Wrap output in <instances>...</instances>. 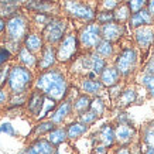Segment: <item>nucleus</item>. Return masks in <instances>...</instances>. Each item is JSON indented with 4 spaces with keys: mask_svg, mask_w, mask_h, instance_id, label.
Returning <instances> with one entry per match:
<instances>
[{
    "mask_svg": "<svg viewBox=\"0 0 154 154\" xmlns=\"http://www.w3.org/2000/svg\"><path fill=\"white\" fill-rule=\"evenodd\" d=\"M34 86L40 92L54 99V100H62L68 95V81L64 72L58 68H50L47 71L40 72L37 79L34 81Z\"/></svg>",
    "mask_w": 154,
    "mask_h": 154,
    "instance_id": "nucleus-1",
    "label": "nucleus"
},
{
    "mask_svg": "<svg viewBox=\"0 0 154 154\" xmlns=\"http://www.w3.org/2000/svg\"><path fill=\"white\" fill-rule=\"evenodd\" d=\"M34 84L33 71L21 64H14L10 66L9 76H7V88L10 94H28V89Z\"/></svg>",
    "mask_w": 154,
    "mask_h": 154,
    "instance_id": "nucleus-2",
    "label": "nucleus"
},
{
    "mask_svg": "<svg viewBox=\"0 0 154 154\" xmlns=\"http://www.w3.org/2000/svg\"><path fill=\"white\" fill-rule=\"evenodd\" d=\"M139 64V51L131 45L123 47L120 51L115 55V64L116 69L119 71L122 78H129L134 74Z\"/></svg>",
    "mask_w": 154,
    "mask_h": 154,
    "instance_id": "nucleus-3",
    "label": "nucleus"
},
{
    "mask_svg": "<svg viewBox=\"0 0 154 154\" xmlns=\"http://www.w3.org/2000/svg\"><path fill=\"white\" fill-rule=\"evenodd\" d=\"M30 33V20L21 13L14 14L6 21V34L7 40L13 42H23L26 35Z\"/></svg>",
    "mask_w": 154,
    "mask_h": 154,
    "instance_id": "nucleus-4",
    "label": "nucleus"
},
{
    "mask_svg": "<svg viewBox=\"0 0 154 154\" xmlns=\"http://www.w3.org/2000/svg\"><path fill=\"white\" fill-rule=\"evenodd\" d=\"M66 30H68V21L65 19H62V17H52L44 26L41 35L44 38L45 44L57 45L66 34Z\"/></svg>",
    "mask_w": 154,
    "mask_h": 154,
    "instance_id": "nucleus-5",
    "label": "nucleus"
},
{
    "mask_svg": "<svg viewBox=\"0 0 154 154\" xmlns=\"http://www.w3.org/2000/svg\"><path fill=\"white\" fill-rule=\"evenodd\" d=\"M57 45H58L55 48L57 62H62V64L72 61L79 51V41L75 33H66Z\"/></svg>",
    "mask_w": 154,
    "mask_h": 154,
    "instance_id": "nucleus-6",
    "label": "nucleus"
},
{
    "mask_svg": "<svg viewBox=\"0 0 154 154\" xmlns=\"http://www.w3.org/2000/svg\"><path fill=\"white\" fill-rule=\"evenodd\" d=\"M76 37L79 41V47H82L85 51H92L96 47V44L102 40L100 24H98L96 21H89L81 28Z\"/></svg>",
    "mask_w": 154,
    "mask_h": 154,
    "instance_id": "nucleus-7",
    "label": "nucleus"
},
{
    "mask_svg": "<svg viewBox=\"0 0 154 154\" xmlns=\"http://www.w3.org/2000/svg\"><path fill=\"white\" fill-rule=\"evenodd\" d=\"M64 9L71 17L82 21H95V11L91 6H88L86 3H82L81 0H65L64 3Z\"/></svg>",
    "mask_w": 154,
    "mask_h": 154,
    "instance_id": "nucleus-8",
    "label": "nucleus"
},
{
    "mask_svg": "<svg viewBox=\"0 0 154 154\" xmlns=\"http://www.w3.org/2000/svg\"><path fill=\"white\" fill-rule=\"evenodd\" d=\"M134 41L141 51L154 47V26H141L134 28Z\"/></svg>",
    "mask_w": 154,
    "mask_h": 154,
    "instance_id": "nucleus-9",
    "label": "nucleus"
},
{
    "mask_svg": "<svg viewBox=\"0 0 154 154\" xmlns=\"http://www.w3.org/2000/svg\"><path fill=\"white\" fill-rule=\"evenodd\" d=\"M125 34H126V26L125 24L110 21V23L100 26V35H102V38L110 42L120 41Z\"/></svg>",
    "mask_w": 154,
    "mask_h": 154,
    "instance_id": "nucleus-10",
    "label": "nucleus"
},
{
    "mask_svg": "<svg viewBox=\"0 0 154 154\" xmlns=\"http://www.w3.org/2000/svg\"><path fill=\"white\" fill-rule=\"evenodd\" d=\"M57 64V52H55V47L51 44H44L42 50L40 51V57L37 60V68L40 72L42 71H47L50 68H54V65Z\"/></svg>",
    "mask_w": 154,
    "mask_h": 154,
    "instance_id": "nucleus-11",
    "label": "nucleus"
},
{
    "mask_svg": "<svg viewBox=\"0 0 154 154\" xmlns=\"http://www.w3.org/2000/svg\"><path fill=\"white\" fill-rule=\"evenodd\" d=\"M137 130L130 123H116L115 127V140L119 144H131L134 141Z\"/></svg>",
    "mask_w": 154,
    "mask_h": 154,
    "instance_id": "nucleus-12",
    "label": "nucleus"
},
{
    "mask_svg": "<svg viewBox=\"0 0 154 154\" xmlns=\"http://www.w3.org/2000/svg\"><path fill=\"white\" fill-rule=\"evenodd\" d=\"M44 100H45V95L40 92L38 89H34L31 94L27 96V112L30 116L34 119H38L41 115L42 106H44Z\"/></svg>",
    "mask_w": 154,
    "mask_h": 154,
    "instance_id": "nucleus-13",
    "label": "nucleus"
},
{
    "mask_svg": "<svg viewBox=\"0 0 154 154\" xmlns=\"http://www.w3.org/2000/svg\"><path fill=\"white\" fill-rule=\"evenodd\" d=\"M71 113H72V100L65 98V99H62L60 105L55 106V109L52 110L50 120H51L55 126L57 125H62V123L71 116Z\"/></svg>",
    "mask_w": 154,
    "mask_h": 154,
    "instance_id": "nucleus-14",
    "label": "nucleus"
},
{
    "mask_svg": "<svg viewBox=\"0 0 154 154\" xmlns=\"http://www.w3.org/2000/svg\"><path fill=\"white\" fill-rule=\"evenodd\" d=\"M55 146L51 144L47 139H37L30 146H27L24 150L20 151V154H54Z\"/></svg>",
    "mask_w": 154,
    "mask_h": 154,
    "instance_id": "nucleus-15",
    "label": "nucleus"
},
{
    "mask_svg": "<svg viewBox=\"0 0 154 154\" xmlns=\"http://www.w3.org/2000/svg\"><path fill=\"white\" fill-rule=\"evenodd\" d=\"M95 140L99 141L100 144L106 146L107 149H110L116 140H115V127L110 123H105L99 127V130L95 134Z\"/></svg>",
    "mask_w": 154,
    "mask_h": 154,
    "instance_id": "nucleus-16",
    "label": "nucleus"
},
{
    "mask_svg": "<svg viewBox=\"0 0 154 154\" xmlns=\"http://www.w3.org/2000/svg\"><path fill=\"white\" fill-rule=\"evenodd\" d=\"M137 91H136L134 86H127V88H123L120 91V94L115 99L116 102V107L119 109H126L129 107L130 105L137 102Z\"/></svg>",
    "mask_w": 154,
    "mask_h": 154,
    "instance_id": "nucleus-17",
    "label": "nucleus"
},
{
    "mask_svg": "<svg viewBox=\"0 0 154 154\" xmlns=\"http://www.w3.org/2000/svg\"><path fill=\"white\" fill-rule=\"evenodd\" d=\"M120 79H122V76L115 65H106L103 68L102 72L99 74V81L103 84L105 88H110L113 85L119 84Z\"/></svg>",
    "mask_w": 154,
    "mask_h": 154,
    "instance_id": "nucleus-18",
    "label": "nucleus"
},
{
    "mask_svg": "<svg viewBox=\"0 0 154 154\" xmlns=\"http://www.w3.org/2000/svg\"><path fill=\"white\" fill-rule=\"evenodd\" d=\"M81 89H82L84 94L89 95V96H100L105 86L98 78H94V79L84 78L81 81Z\"/></svg>",
    "mask_w": 154,
    "mask_h": 154,
    "instance_id": "nucleus-19",
    "label": "nucleus"
},
{
    "mask_svg": "<svg viewBox=\"0 0 154 154\" xmlns=\"http://www.w3.org/2000/svg\"><path fill=\"white\" fill-rule=\"evenodd\" d=\"M127 23H129V26L131 28H137V27H141V26H153L154 19L150 16L147 9H143L140 11L131 13Z\"/></svg>",
    "mask_w": 154,
    "mask_h": 154,
    "instance_id": "nucleus-20",
    "label": "nucleus"
},
{
    "mask_svg": "<svg viewBox=\"0 0 154 154\" xmlns=\"http://www.w3.org/2000/svg\"><path fill=\"white\" fill-rule=\"evenodd\" d=\"M44 44H45L44 38L40 33H28L23 40V47H26L28 51H31L35 55L42 50Z\"/></svg>",
    "mask_w": 154,
    "mask_h": 154,
    "instance_id": "nucleus-21",
    "label": "nucleus"
},
{
    "mask_svg": "<svg viewBox=\"0 0 154 154\" xmlns=\"http://www.w3.org/2000/svg\"><path fill=\"white\" fill-rule=\"evenodd\" d=\"M65 130H66V139L68 140H78L84 134L88 133L89 126L81 123L79 120H75V122H71L69 125L65 127Z\"/></svg>",
    "mask_w": 154,
    "mask_h": 154,
    "instance_id": "nucleus-22",
    "label": "nucleus"
},
{
    "mask_svg": "<svg viewBox=\"0 0 154 154\" xmlns=\"http://www.w3.org/2000/svg\"><path fill=\"white\" fill-rule=\"evenodd\" d=\"M27 9L33 13H45L50 14L52 10L55 9V5L51 0H28L27 2Z\"/></svg>",
    "mask_w": 154,
    "mask_h": 154,
    "instance_id": "nucleus-23",
    "label": "nucleus"
},
{
    "mask_svg": "<svg viewBox=\"0 0 154 154\" xmlns=\"http://www.w3.org/2000/svg\"><path fill=\"white\" fill-rule=\"evenodd\" d=\"M37 60L38 57L35 54H33L31 51H28L26 47H20L19 51H17V61H19V64L21 65L27 66V68H35L37 65Z\"/></svg>",
    "mask_w": 154,
    "mask_h": 154,
    "instance_id": "nucleus-24",
    "label": "nucleus"
},
{
    "mask_svg": "<svg viewBox=\"0 0 154 154\" xmlns=\"http://www.w3.org/2000/svg\"><path fill=\"white\" fill-rule=\"evenodd\" d=\"M95 52L98 54V55H100L102 58H105V60H109V58H112V57L116 55V50H115V44L110 41H107V40H100V41L96 44V47L94 48Z\"/></svg>",
    "mask_w": 154,
    "mask_h": 154,
    "instance_id": "nucleus-25",
    "label": "nucleus"
},
{
    "mask_svg": "<svg viewBox=\"0 0 154 154\" xmlns=\"http://www.w3.org/2000/svg\"><path fill=\"white\" fill-rule=\"evenodd\" d=\"M91 96L86 94H82V95H78L76 98L72 100V112H75L76 115L88 110L89 106H91Z\"/></svg>",
    "mask_w": 154,
    "mask_h": 154,
    "instance_id": "nucleus-26",
    "label": "nucleus"
},
{
    "mask_svg": "<svg viewBox=\"0 0 154 154\" xmlns=\"http://www.w3.org/2000/svg\"><path fill=\"white\" fill-rule=\"evenodd\" d=\"M47 140L51 143V144H54L57 147V146L62 144V143H65L68 139H66V130L65 127H54L50 133H47Z\"/></svg>",
    "mask_w": 154,
    "mask_h": 154,
    "instance_id": "nucleus-27",
    "label": "nucleus"
},
{
    "mask_svg": "<svg viewBox=\"0 0 154 154\" xmlns=\"http://www.w3.org/2000/svg\"><path fill=\"white\" fill-rule=\"evenodd\" d=\"M130 9L127 7V5H119L115 9V11H113V21H116V23H120V24H125L129 21V19H130Z\"/></svg>",
    "mask_w": 154,
    "mask_h": 154,
    "instance_id": "nucleus-28",
    "label": "nucleus"
},
{
    "mask_svg": "<svg viewBox=\"0 0 154 154\" xmlns=\"http://www.w3.org/2000/svg\"><path fill=\"white\" fill-rule=\"evenodd\" d=\"M17 13H19V3L16 0L9 2V3H0V17L2 19H10Z\"/></svg>",
    "mask_w": 154,
    "mask_h": 154,
    "instance_id": "nucleus-29",
    "label": "nucleus"
},
{
    "mask_svg": "<svg viewBox=\"0 0 154 154\" xmlns=\"http://www.w3.org/2000/svg\"><path fill=\"white\" fill-rule=\"evenodd\" d=\"M141 140L147 147H154V120L149 122L141 130Z\"/></svg>",
    "mask_w": 154,
    "mask_h": 154,
    "instance_id": "nucleus-30",
    "label": "nucleus"
},
{
    "mask_svg": "<svg viewBox=\"0 0 154 154\" xmlns=\"http://www.w3.org/2000/svg\"><path fill=\"white\" fill-rule=\"evenodd\" d=\"M89 109L98 117L103 116L105 112H106V103H105L102 96H94V98L91 99V106H89Z\"/></svg>",
    "mask_w": 154,
    "mask_h": 154,
    "instance_id": "nucleus-31",
    "label": "nucleus"
},
{
    "mask_svg": "<svg viewBox=\"0 0 154 154\" xmlns=\"http://www.w3.org/2000/svg\"><path fill=\"white\" fill-rule=\"evenodd\" d=\"M54 127H55V125H54L50 119H48V120H44V119H42L40 123L35 125V127L33 129V133H31V134L33 136H44V134H47V133H50Z\"/></svg>",
    "mask_w": 154,
    "mask_h": 154,
    "instance_id": "nucleus-32",
    "label": "nucleus"
},
{
    "mask_svg": "<svg viewBox=\"0 0 154 154\" xmlns=\"http://www.w3.org/2000/svg\"><path fill=\"white\" fill-rule=\"evenodd\" d=\"M141 85L149 92L150 98L154 99V74H143L141 75Z\"/></svg>",
    "mask_w": 154,
    "mask_h": 154,
    "instance_id": "nucleus-33",
    "label": "nucleus"
},
{
    "mask_svg": "<svg viewBox=\"0 0 154 154\" xmlns=\"http://www.w3.org/2000/svg\"><path fill=\"white\" fill-rule=\"evenodd\" d=\"M55 106H57V100H54V99L45 96V100H44V106H42L41 115H40V117H38L37 120H42V119H45V117H47L48 115L55 109Z\"/></svg>",
    "mask_w": 154,
    "mask_h": 154,
    "instance_id": "nucleus-34",
    "label": "nucleus"
},
{
    "mask_svg": "<svg viewBox=\"0 0 154 154\" xmlns=\"http://www.w3.org/2000/svg\"><path fill=\"white\" fill-rule=\"evenodd\" d=\"M99 117L95 115L91 109H88V110H85V112L79 113L78 115V120L81 122V123H84V125H86V126H91V125H94L95 122L98 120Z\"/></svg>",
    "mask_w": 154,
    "mask_h": 154,
    "instance_id": "nucleus-35",
    "label": "nucleus"
},
{
    "mask_svg": "<svg viewBox=\"0 0 154 154\" xmlns=\"http://www.w3.org/2000/svg\"><path fill=\"white\" fill-rule=\"evenodd\" d=\"M95 21L98 24H106L113 21V11H107V10H100L99 13L95 14Z\"/></svg>",
    "mask_w": 154,
    "mask_h": 154,
    "instance_id": "nucleus-36",
    "label": "nucleus"
},
{
    "mask_svg": "<svg viewBox=\"0 0 154 154\" xmlns=\"http://www.w3.org/2000/svg\"><path fill=\"white\" fill-rule=\"evenodd\" d=\"M27 94H17V95H11L9 98V102L10 103V106L11 107H20V106H23L24 103L27 102Z\"/></svg>",
    "mask_w": 154,
    "mask_h": 154,
    "instance_id": "nucleus-37",
    "label": "nucleus"
},
{
    "mask_svg": "<svg viewBox=\"0 0 154 154\" xmlns=\"http://www.w3.org/2000/svg\"><path fill=\"white\" fill-rule=\"evenodd\" d=\"M127 7L130 9L131 13H136V11H140V10L146 9L147 6V0H127Z\"/></svg>",
    "mask_w": 154,
    "mask_h": 154,
    "instance_id": "nucleus-38",
    "label": "nucleus"
},
{
    "mask_svg": "<svg viewBox=\"0 0 154 154\" xmlns=\"http://www.w3.org/2000/svg\"><path fill=\"white\" fill-rule=\"evenodd\" d=\"M51 19H52V16L45 14V13H34V16H33L34 23L38 24V26H42V27H44V26H45Z\"/></svg>",
    "mask_w": 154,
    "mask_h": 154,
    "instance_id": "nucleus-39",
    "label": "nucleus"
},
{
    "mask_svg": "<svg viewBox=\"0 0 154 154\" xmlns=\"http://www.w3.org/2000/svg\"><path fill=\"white\" fill-rule=\"evenodd\" d=\"M119 5H120V0H100L102 10H107V11H113Z\"/></svg>",
    "mask_w": 154,
    "mask_h": 154,
    "instance_id": "nucleus-40",
    "label": "nucleus"
},
{
    "mask_svg": "<svg viewBox=\"0 0 154 154\" xmlns=\"http://www.w3.org/2000/svg\"><path fill=\"white\" fill-rule=\"evenodd\" d=\"M11 52L7 50V48L3 45V47H0V68L2 66H5L7 62H9L10 60H11Z\"/></svg>",
    "mask_w": 154,
    "mask_h": 154,
    "instance_id": "nucleus-41",
    "label": "nucleus"
},
{
    "mask_svg": "<svg viewBox=\"0 0 154 154\" xmlns=\"http://www.w3.org/2000/svg\"><path fill=\"white\" fill-rule=\"evenodd\" d=\"M0 133H5V134H9V136H17V130L14 129V126L9 122L6 123H2L0 125Z\"/></svg>",
    "mask_w": 154,
    "mask_h": 154,
    "instance_id": "nucleus-42",
    "label": "nucleus"
},
{
    "mask_svg": "<svg viewBox=\"0 0 154 154\" xmlns=\"http://www.w3.org/2000/svg\"><path fill=\"white\" fill-rule=\"evenodd\" d=\"M10 66H2L0 68V86L5 88V85L7 84V76H9Z\"/></svg>",
    "mask_w": 154,
    "mask_h": 154,
    "instance_id": "nucleus-43",
    "label": "nucleus"
},
{
    "mask_svg": "<svg viewBox=\"0 0 154 154\" xmlns=\"http://www.w3.org/2000/svg\"><path fill=\"white\" fill-rule=\"evenodd\" d=\"M54 154H72V147L66 144V141H65V143H62V144L57 146L55 153Z\"/></svg>",
    "mask_w": 154,
    "mask_h": 154,
    "instance_id": "nucleus-44",
    "label": "nucleus"
},
{
    "mask_svg": "<svg viewBox=\"0 0 154 154\" xmlns=\"http://www.w3.org/2000/svg\"><path fill=\"white\" fill-rule=\"evenodd\" d=\"M113 154H131V150H130V144H119Z\"/></svg>",
    "mask_w": 154,
    "mask_h": 154,
    "instance_id": "nucleus-45",
    "label": "nucleus"
},
{
    "mask_svg": "<svg viewBox=\"0 0 154 154\" xmlns=\"http://www.w3.org/2000/svg\"><path fill=\"white\" fill-rule=\"evenodd\" d=\"M9 98H10L9 92L5 88L0 86V106H3V105H6V103L9 102Z\"/></svg>",
    "mask_w": 154,
    "mask_h": 154,
    "instance_id": "nucleus-46",
    "label": "nucleus"
},
{
    "mask_svg": "<svg viewBox=\"0 0 154 154\" xmlns=\"http://www.w3.org/2000/svg\"><path fill=\"white\" fill-rule=\"evenodd\" d=\"M94 149H95V150H94L95 154H107V151H109V149H107L106 146L100 144V143H99L98 146H95Z\"/></svg>",
    "mask_w": 154,
    "mask_h": 154,
    "instance_id": "nucleus-47",
    "label": "nucleus"
},
{
    "mask_svg": "<svg viewBox=\"0 0 154 154\" xmlns=\"http://www.w3.org/2000/svg\"><path fill=\"white\" fill-rule=\"evenodd\" d=\"M146 72L147 74H154V57L149 60V64L146 65Z\"/></svg>",
    "mask_w": 154,
    "mask_h": 154,
    "instance_id": "nucleus-48",
    "label": "nucleus"
},
{
    "mask_svg": "<svg viewBox=\"0 0 154 154\" xmlns=\"http://www.w3.org/2000/svg\"><path fill=\"white\" fill-rule=\"evenodd\" d=\"M147 11L150 13V16L154 19V0H147V6H146Z\"/></svg>",
    "mask_w": 154,
    "mask_h": 154,
    "instance_id": "nucleus-49",
    "label": "nucleus"
},
{
    "mask_svg": "<svg viewBox=\"0 0 154 154\" xmlns=\"http://www.w3.org/2000/svg\"><path fill=\"white\" fill-rule=\"evenodd\" d=\"M3 31H6V20L0 17V34L3 33Z\"/></svg>",
    "mask_w": 154,
    "mask_h": 154,
    "instance_id": "nucleus-50",
    "label": "nucleus"
},
{
    "mask_svg": "<svg viewBox=\"0 0 154 154\" xmlns=\"http://www.w3.org/2000/svg\"><path fill=\"white\" fill-rule=\"evenodd\" d=\"M144 154H154V147H147Z\"/></svg>",
    "mask_w": 154,
    "mask_h": 154,
    "instance_id": "nucleus-51",
    "label": "nucleus"
},
{
    "mask_svg": "<svg viewBox=\"0 0 154 154\" xmlns=\"http://www.w3.org/2000/svg\"><path fill=\"white\" fill-rule=\"evenodd\" d=\"M9 2H14V0H0V3H9Z\"/></svg>",
    "mask_w": 154,
    "mask_h": 154,
    "instance_id": "nucleus-52",
    "label": "nucleus"
},
{
    "mask_svg": "<svg viewBox=\"0 0 154 154\" xmlns=\"http://www.w3.org/2000/svg\"><path fill=\"white\" fill-rule=\"evenodd\" d=\"M153 57H154V50H153Z\"/></svg>",
    "mask_w": 154,
    "mask_h": 154,
    "instance_id": "nucleus-53",
    "label": "nucleus"
}]
</instances>
